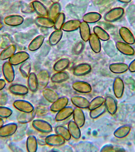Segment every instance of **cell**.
Masks as SVG:
<instances>
[{
	"mask_svg": "<svg viewBox=\"0 0 135 152\" xmlns=\"http://www.w3.org/2000/svg\"><path fill=\"white\" fill-rule=\"evenodd\" d=\"M65 15L63 12H60L54 21V27L57 30H61L62 26L65 23Z\"/></svg>",
	"mask_w": 135,
	"mask_h": 152,
	"instance_id": "obj_44",
	"label": "cell"
},
{
	"mask_svg": "<svg viewBox=\"0 0 135 152\" xmlns=\"http://www.w3.org/2000/svg\"><path fill=\"white\" fill-rule=\"evenodd\" d=\"M7 83L4 79H0V91L4 89Z\"/></svg>",
	"mask_w": 135,
	"mask_h": 152,
	"instance_id": "obj_52",
	"label": "cell"
},
{
	"mask_svg": "<svg viewBox=\"0 0 135 152\" xmlns=\"http://www.w3.org/2000/svg\"><path fill=\"white\" fill-rule=\"evenodd\" d=\"M102 18V15L97 12H90L83 15V20L87 23H94L98 22Z\"/></svg>",
	"mask_w": 135,
	"mask_h": 152,
	"instance_id": "obj_32",
	"label": "cell"
},
{
	"mask_svg": "<svg viewBox=\"0 0 135 152\" xmlns=\"http://www.w3.org/2000/svg\"><path fill=\"white\" fill-rule=\"evenodd\" d=\"M9 90L12 94L19 96H25L29 92V89L27 86L20 84H12L9 87Z\"/></svg>",
	"mask_w": 135,
	"mask_h": 152,
	"instance_id": "obj_13",
	"label": "cell"
},
{
	"mask_svg": "<svg viewBox=\"0 0 135 152\" xmlns=\"http://www.w3.org/2000/svg\"><path fill=\"white\" fill-rule=\"evenodd\" d=\"M72 87L77 92L82 94L89 93L92 91L90 84L83 81H77L72 84Z\"/></svg>",
	"mask_w": 135,
	"mask_h": 152,
	"instance_id": "obj_8",
	"label": "cell"
},
{
	"mask_svg": "<svg viewBox=\"0 0 135 152\" xmlns=\"http://www.w3.org/2000/svg\"><path fill=\"white\" fill-rule=\"evenodd\" d=\"M109 69L111 72L115 74H121L128 69V66L124 63H113L110 64Z\"/></svg>",
	"mask_w": 135,
	"mask_h": 152,
	"instance_id": "obj_33",
	"label": "cell"
},
{
	"mask_svg": "<svg viewBox=\"0 0 135 152\" xmlns=\"http://www.w3.org/2000/svg\"><path fill=\"white\" fill-rule=\"evenodd\" d=\"M79 126L73 121H70L68 124V129L71 136L76 140H78L81 137V132Z\"/></svg>",
	"mask_w": 135,
	"mask_h": 152,
	"instance_id": "obj_24",
	"label": "cell"
},
{
	"mask_svg": "<svg viewBox=\"0 0 135 152\" xmlns=\"http://www.w3.org/2000/svg\"><path fill=\"white\" fill-rule=\"evenodd\" d=\"M88 41L91 49L94 53H99L100 52L101 44L100 40L94 33L91 34Z\"/></svg>",
	"mask_w": 135,
	"mask_h": 152,
	"instance_id": "obj_23",
	"label": "cell"
},
{
	"mask_svg": "<svg viewBox=\"0 0 135 152\" xmlns=\"http://www.w3.org/2000/svg\"><path fill=\"white\" fill-rule=\"evenodd\" d=\"M105 98L102 96H97L90 102L88 109L90 110H93L104 104Z\"/></svg>",
	"mask_w": 135,
	"mask_h": 152,
	"instance_id": "obj_41",
	"label": "cell"
},
{
	"mask_svg": "<svg viewBox=\"0 0 135 152\" xmlns=\"http://www.w3.org/2000/svg\"><path fill=\"white\" fill-rule=\"evenodd\" d=\"M34 22L38 27L45 28H51L54 27V21L46 16H38Z\"/></svg>",
	"mask_w": 135,
	"mask_h": 152,
	"instance_id": "obj_19",
	"label": "cell"
},
{
	"mask_svg": "<svg viewBox=\"0 0 135 152\" xmlns=\"http://www.w3.org/2000/svg\"><path fill=\"white\" fill-rule=\"evenodd\" d=\"M21 12L24 13H32L34 12V10L33 9V7H32V4L30 5H27V6L23 7L21 8Z\"/></svg>",
	"mask_w": 135,
	"mask_h": 152,
	"instance_id": "obj_48",
	"label": "cell"
},
{
	"mask_svg": "<svg viewBox=\"0 0 135 152\" xmlns=\"http://www.w3.org/2000/svg\"><path fill=\"white\" fill-rule=\"evenodd\" d=\"M38 143L36 138L34 135H30L27 137L26 141V148L28 152H36L38 149Z\"/></svg>",
	"mask_w": 135,
	"mask_h": 152,
	"instance_id": "obj_36",
	"label": "cell"
},
{
	"mask_svg": "<svg viewBox=\"0 0 135 152\" xmlns=\"http://www.w3.org/2000/svg\"><path fill=\"white\" fill-rule=\"evenodd\" d=\"M16 50V46L14 44L7 46L0 53V59L4 61L9 59L15 53Z\"/></svg>",
	"mask_w": 135,
	"mask_h": 152,
	"instance_id": "obj_28",
	"label": "cell"
},
{
	"mask_svg": "<svg viewBox=\"0 0 135 152\" xmlns=\"http://www.w3.org/2000/svg\"><path fill=\"white\" fill-rule=\"evenodd\" d=\"M73 109L72 107L66 106L58 111L56 115L55 120L57 122L65 121L73 114Z\"/></svg>",
	"mask_w": 135,
	"mask_h": 152,
	"instance_id": "obj_16",
	"label": "cell"
},
{
	"mask_svg": "<svg viewBox=\"0 0 135 152\" xmlns=\"http://www.w3.org/2000/svg\"><path fill=\"white\" fill-rule=\"evenodd\" d=\"M61 7L59 2L52 4L48 10L47 16L52 20H55L57 17L60 13Z\"/></svg>",
	"mask_w": 135,
	"mask_h": 152,
	"instance_id": "obj_34",
	"label": "cell"
},
{
	"mask_svg": "<svg viewBox=\"0 0 135 152\" xmlns=\"http://www.w3.org/2000/svg\"><path fill=\"white\" fill-rule=\"evenodd\" d=\"M106 110V108L104 104H103L101 106L90 110L89 115L90 117L93 119L98 118L99 116L102 115Z\"/></svg>",
	"mask_w": 135,
	"mask_h": 152,
	"instance_id": "obj_43",
	"label": "cell"
},
{
	"mask_svg": "<svg viewBox=\"0 0 135 152\" xmlns=\"http://www.w3.org/2000/svg\"><path fill=\"white\" fill-rule=\"evenodd\" d=\"M2 71L5 79L8 83H11L15 79V73L13 65L9 61L4 63L2 66Z\"/></svg>",
	"mask_w": 135,
	"mask_h": 152,
	"instance_id": "obj_3",
	"label": "cell"
},
{
	"mask_svg": "<svg viewBox=\"0 0 135 152\" xmlns=\"http://www.w3.org/2000/svg\"><path fill=\"white\" fill-rule=\"evenodd\" d=\"M13 106L21 112L30 113L34 110L33 104L30 102L24 100H16L13 103Z\"/></svg>",
	"mask_w": 135,
	"mask_h": 152,
	"instance_id": "obj_5",
	"label": "cell"
},
{
	"mask_svg": "<svg viewBox=\"0 0 135 152\" xmlns=\"http://www.w3.org/2000/svg\"><path fill=\"white\" fill-rule=\"evenodd\" d=\"M45 40V37L42 34L38 35L33 39L28 45V49L31 52L37 50L41 46Z\"/></svg>",
	"mask_w": 135,
	"mask_h": 152,
	"instance_id": "obj_30",
	"label": "cell"
},
{
	"mask_svg": "<svg viewBox=\"0 0 135 152\" xmlns=\"http://www.w3.org/2000/svg\"><path fill=\"white\" fill-rule=\"evenodd\" d=\"M29 58V54L27 52L20 51L14 53L9 59V62L13 66H16L21 65Z\"/></svg>",
	"mask_w": 135,
	"mask_h": 152,
	"instance_id": "obj_4",
	"label": "cell"
},
{
	"mask_svg": "<svg viewBox=\"0 0 135 152\" xmlns=\"http://www.w3.org/2000/svg\"><path fill=\"white\" fill-rule=\"evenodd\" d=\"M46 136H44V135H41L38 138L37 140L38 144L40 145L43 146L46 145V142H45V138H46Z\"/></svg>",
	"mask_w": 135,
	"mask_h": 152,
	"instance_id": "obj_50",
	"label": "cell"
},
{
	"mask_svg": "<svg viewBox=\"0 0 135 152\" xmlns=\"http://www.w3.org/2000/svg\"><path fill=\"white\" fill-rule=\"evenodd\" d=\"M81 37L85 42L88 41L91 36V29L89 24L83 21L80 24L79 28Z\"/></svg>",
	"mask_w": 135,
	"mask_h": 152,
	"instance_id": "obj_29",
	"label": "cell"
},
{
	"mask_svg": "<svg viewBox=\"0 0 135 152\" xmlns=\"http://www.w3.org/2000/svg\"><path fill=\"white\" fill-rule=\"evenodd\" d=\"M56 134L61 136L66 141H69L71 138V135L68 129L64 126L58 125L54 128Z\"/></svg>",
	"mask_w": 135,
	"mask_h": 152,
	"instance_id": "obj_39",
	"label": "cell"
},
{
	"mask_svg": "<svg viewBox=\"0 0 135 152\" xmlns=\"http://www.w3.org/2000/svg\"><path fill=\"white\" fill-rule=\"evenodd\" d=\"M13 113V110L8 107L0 106V118H6L10 117Z\"/></svg>",
	"mask_w": 135,
	"mask_h": 152,
	"instance_id": "obj_45",
	"label": "cell"
},
{
	"mask_svg": "<svg viewBox=\"0 0 135 152\" xmlns=\"http://www.w3.org/2000/svg\"><path fill=\"white\" fill-rule=\"evenodd\" d=\"M42 95L45 99L50 103H53L59 98V96L56 91L49 88L43 89Z\"/></svg>",
	"mask_w": 135,
	"mask_h": 152,
	"instance_id": "obj_21",
	"label": "cell"
},
{
	"mask_svg": "<svg viewBox=\"0 0 135 152\" xmlns=\"http://www.w3.org/2000/svg\"><path fill=\"white\" fill-rule=\"evenodd\" d=\"M116 47L120 53L125 55L131 56L134 54L135 50L133 48L126 43L117 42L116 43Z\"/></svg>",
	"mask_w": 135,
	"mask_h": 152,
	"instance_id": "obj_17",
	"label": "cell"
},
{
	"mask_svg": "<svg viewBox=\"0 0 135 152\" xmlns=\"http://www.w3.org/2000/svg\"><path fill=\"white\" fill-rule=\"evenodd\" d=\"M69 75L65 71H58L54 74L51 78V80L54 84H60L68 80Z\"/></svg>",
	"mask_w": 135,
	"mask_h": 152,
	"instance_id": "obj_27",
	"label": "cell"
},
{
	"mask_svg": "<svg viewBox=\"0 0 135 152\" xmlns=\"http://www.w3.org/2000/svg\"><path fill=\"white\" fill-rule=\"evenodd\" d=\"M69 103V99L66 96L59 97L50 107V110L53 112H58L67 106Z\"/></svg>",
	"mask_w": 135,
	"mask_h": 152,
	"instance_id": "obj_14",
	"label": "cell"
},
{
	"mask_svg": "<svg viewBox=\"0 0 135 152\" xmlns=\"http://www.w3.org/2000/svg\"><path fill=\"white\" fill-rule=\"evenodd\" d=\"M63 35V32L61 30H57L52 32L49 38V43L51 46L57 45L61 40Z\"/></svg>",
	"mask_w": 135,
	"mask_h": 152,
	"instance_id": "obj_37",
	"label": "cell"
},
{
	"mask_svg": "<svg viewBox=\"0 0 135 152\" xmlns=\"http://www.w3.org/2000/svg\"><path fill=\"white\" fill-rule=\"evenodd\" d=\"M24 21V19L21 15L13 14L6 17L4 20V22L7 26L17 27L22 24Z\"/></svg>",
	"mask_w": 135,
	"mask_h": 152,
	"instance_id": "obj_9",
	"label": "cell"
},
{
	"mask_svg": "<svg viewBox=\"0 0 135 152\" xmlns=\"http://www.w3.org/2000/svg\"><path fill=\"white\" fill-rule=\"evenodd\" d=\"M94 33L99 40L104 41H107L110 39V36L108 33L99 26H95L93 28Z\"/></svg>",
	"mask_w": 135,
	"mask_h": 152,
	"instance_id": "obj_38",
	"label": "cell"
},
{
	"mask_svg": "<svg viewBox=\"0 0 135 152\" xmlns=\"http://www.w3.org/2000/svg\"><path fill=\"white\" fill-rule=\"evenodd\" d=\"M38 88L40 89H44L48 85L50 79V74L47 70H41L37 75Z\"/></svg>",
	"mask_w": 135,
	"mask_h": 152,
	"instance_id": "obj_11",
	"label": "cell"
},
{
	"mask_svg": "<svg viewBox=\"0 0 135 152\" xmlns=\"http://www.w3.org/2000/svg\"><path fill=\"white\" fill-rule=\"evenodd\" d=\"M19 70L24 78H28L30 74L31 73V65L29 61H27L20 65Z\"/></svg>",
	"mask_w": 135,
	"mask_h": 152,
	"instance_id": "obj_40",
	"label": "cell"
},
{
	"mask_svg": "<svg viewBox=\"0 0 135 152\" xmlns=\"http://www.w3.org/2000/svg\"><path fill=\"white\" fill-rule=\"evenodd\" d=\"M106 109L111 115H114L117 110V103L113 97L110 96H107L104 102Z\"/></svg>",
	"mask_w": 135,
	"mask_h": 152,
	"instance_id": "obj_26",
	"label": "cell"
},
{
	"mask_svg": "<svg viewBox=\"0 0 135 152\" xmlns=\"http://www.w3.org/2000/svg\"><path fill=\"white\" fill-rule=\"evenodd\" d=\"M76 147V149L79 151H93L96 149L92 144L86 142H79Z\"/></svg>",
	"mask_w": 135,
	"mask_h": 152,
	"instance_id": "obj_42",
	"label": "cell"
},
{
	"mask_svg": "<svg viewBox=\"0 0 135 152\" xmlns=\"http://www.w3.org/2000/svg\"><path fill=\"white\" fill-rule=\"evenodd\" d=\"M9 147L10 148L11 150L13 152H23V151L20 148V147L16 146L15 144L13 143V142H10L9 144Z\"/></svg>",
	"mask_w": 135,
	"mask_h": 152,
	"instance_id": "obj_49",
	"label": "cell"
},
{
	"mask_svg": "<svg viewBox=\"0 0 135 152\" xmlns=\"http://www.w3.org/2000/svg\"><path fill=\"white\" fill-rule=\"evenodd\" d=\"M4 124V121L3 118H0V127L3 126V125Z\"/></svg>",
	"mask_w": 135,
	"mask_h": 152,
	"instance_id": "obj_54",
	"label": "cell"
},
{
	"mask_svg": "<svg viewBox=\"0 0 135 152\" xmlns=\"http://www.w3.org/2000/svg\"><path fill=\"white\" fill-rule=\"evenodd\" d=\"M92 70L91 65L88 63H81L73 69V73L75 76L81 77L88 74Z\"/></svg>",
	"mask_w": 135,
	"mask_h": 152,
	"instance_id": "obj_12",
	"label": "cell"
},
{
	"mask_svg": "<svg viewBox=\"0 0 135 152\" xmlns=\"http://www.w3.org/2000/svg\"><path fill=\"white\" fill-rule=\"evenodd\" d=\"M81 22L79 20H72L65 22L62 29L64 31L70 32L79 29Z\"/></svg>",
	"mask_w": 135,
	"mask_h": 152,
	"instance_id": "obj_25",
	"label": "cell"
},
{
	"mask_svg": "<svg viewBox=\"0 0 135 152\" xmlns=\"http://www.w3.org/2000/svg\"><path fill=\"white\" fill-rule=\"evenodd\" d=\"M32 124L36 130L41 133L48 134L53 131V128L52 125L48 122L44 120H33Z\"/></svg>",
	"mask_w": 135,
	"mask_h": 152,
	"instance_id": "obj_2",
	"label": "cell"
},
{
	"mask_svg": "<svg viewBox=\"0 0 135 152\" xmlns=\"http://www.w3.org/2000/svg\"><path fill=\"white\" fill-rule=\"evenodd\" d=\"M119 33L120 37L124 42L130 45L135 43V39L133 34L127 27H121L119 29Z\"/></svg>",
	"mask_w": 135,
	"mask_h": 152,
	"instance_id": "obj_10",
	"label": "cell"
},
{
	"mask_svg": "<svg viewBox=\"0 0 135 152\" xmlns=\"http://www.w3.org/2000/svg\"><path fill=\"white\" fill-rule=\"evenodd\" d=\"M36 116L35 109L30 113H23L19 114L17 116V121L21 124H27L33 121Z\"/></svg>",
	"mask_w": 135,
	"mask_h": 152,
	"instance_id": "obj_22",
	"label": "cell"
},
{
	"mask_svg": "<svg viewBox=\"0 0 135 152\" xmlns=\"http://www.w3.org/2000/svg\"><path fill=\"white\" fill-rule=\"evenodd\" d=\"M71 102L76 107L81 109H86L88 108L90 102L83 96H74L71 98Z\"/></svg>",
	"mask_w": 135,
	"mask_h": 152,
	"instance_id": "obj_15",
	"label": "cell"
},
{
	"mask_svg": "<svg viewBox=\"0 0 135 152\" xmlns=\"http://www.w3.org/2000/svg\"><path fill=\"white\" fill-rule=\"evenodd\" d=\"M18 128L17 124L15 123H9L4 124L0 127V137H7L14 135Z\"/></svg>",
	"mask_w": 135,
	"mask_h": 152,
	"instance_id": "obj_6",
	"label": "cell"
},
{
	"mask_svg": "<svg viewBox=\"0 0 135 152\" xmlns=\"http://www.w3.org/2000/svg\"><path fill=\"white\" fill-rule=\"evenodd\" d=\"M65 139L58 134H52L46 136L45 142L46 145L52 147H59L62 145L65 142Z\"/></svg>",
	"mask_w": 135,
	"mask_h": 152,
	"instance_id": "obj_7",
	"label": "cell"
},
{
	"mask_svg": "<svg viewBox=\"0 0 135 152\" xmlns=\"http://www.w3.org/2000/svg\"><path fill=\"white\" fill-rule=\"evenodd\" d=\"M3 27V24L2 22L0 21V30L2 29Z\"/></svg>",
	"mask_w": 135,
	"mask_h": 152,
	"instance_id": "obj_56",
	"label": "cell"
},
{
	"mask_svg": "<svg viewBox=\"0 0 135 152\" xmlns=\"http://www.w3.org/2000/svg\"><path fill=\"white\" fill-rule=\"evenodd\" d=\"M27 78V84L29 90L32 92H36L39 88L37 75L34 72H31Z\"/></svg>",
	"mask_w": 135,
	"mask_h": 152,
	"instance_id": "obj_31",
	"label": "cell"
},
{
	"mask_svg": "<svg viewBox=\"0 0 135 152\" xmlns=\"http://www.w3.org/2000/svg\"><path fill=\"white\" fill-rule=\"evenodd\" d=\"M124 9L121 7L112 8L105 13L104 19L107 22H115L122 18L124 15Z\"/></svg>",
	"mask_w": 135,
	"mask_h": 152,
	"instance_id": "obj_1",
	"label": "cell"
},
{
	"mask_svg": "<svg viewBox=\"0 0 135 152\" xmlns=\"http://www.w3.org/2000/svg\"><path fill=\"white\" fill-rule=\"evenodd\" d=\"M85 43L83 40H80L77 42L73 48V53L75 55L81 54L85 48Z\"/></svg>",
	"mask_w": 135,
	"mask_h": 152,
	"instance_id": "obj_46",
	"label": "cell"
},
{
	"mask_svg": "<svg viewBox=\"0 0 135 152\" xmlns=\"http://www.w3.org/2000/svg\"><path fill=\"white\" fill-rule=\"evenodd\" d=\"M31 4L34 12L39 16H47L48 10L42 2L37 0H35L31 2Z\"/></svg>",
	"mask_w": 135,
	"mask_h": 152,
	"instance_id": "obj_20",
	"label": "cell"
},
{
	"mask_svg": "<svg viewBox=\"0 0 135 152\" xmlns=\"http://www.w3.org/2000/svg\"><path fill=\"white\" fill-rule=\"evenodd\" d=\"M73 121L80 128L85 124V117L83 111L80 108L76 107L73 109Z\"/></svg>",
	"mask_w": 135,
	"mask_h": 152,
	"instance_id": "obj_18",
	"label": "cell"
},
{
	"mask_svg": "<svg viewBox=\"0 0 135 152\" xmlns=\"http://www.w3.org/2000/svg\"><path fill=\"white\" fill-rule=\"evenodd\" d=\"M35 110L36 115L38 116H44L47 114L48 112V108L44 106H39Z\"/></svg>",
	"mask_w": 135,
	"mask_h": 152,
	"instance_id": "obj_47",
	"label": "cell"
},
{
	"mask_svg": "<svg viewBox=\"0 0 135 152\" xmlns=\"http://www.w3.org/2000/svg\"><path fill=\"white\" fill-rule=\"evenodd\" d=\"M52 3H56V2H59L60 0H50Z\"/></svg>",
	"mask_w": 135,
	"mask_h": 152,
	"instance_id": "obj_55",
	"label": "cell"
},
{
	"mask_svg": "<svg viewBox=\"0 0 135 152\" xmlns=\"http://www.w3.org/2000/svg\"><path fill=\"white\" fill-rule=\"evenodd\" d=\"M128 69L131 72H135V59L130 63Z\"/></svg>",
	"mask_w": 135,
	"mask_h": 152,
	"instance_id": "obj_51",
	"label": "cell"
},
{
	"mask_svg": "<svg viewBox=\"0 0 135 152\" xmlns=\"http://www.w3.org/2000/svg\"><path fill=\"white\" fill-rule=\"evenodd\" d=\"M122 3H128L131 2V0H117Z\"/></svg>",
	"mask_w": 135,
	"mask_h": 152,
	"instance_id": "obj_53",
	"label": "cell"
},
{
	"mask_svg": "<svg viewBox=\"0 0 135 152\" xmlns=\"http://www.w3.org/2000/svg\"><path fill=\"white\" fill-rule=\"evenodd\" d=\"M70 64V59L68 58H62L59 59L54 64L53 68L54 71H64L68 68Z\"/></svg>",
	"mask_w": 135,
	"mask_h": 152,
	"instance_id": "obj_35",
	"label": "cell"
}]
</instances>
